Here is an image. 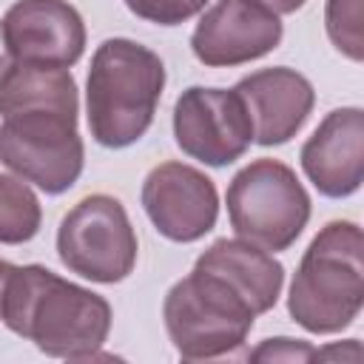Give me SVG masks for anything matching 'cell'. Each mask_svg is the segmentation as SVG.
<instances>
[{"instance_id": "obj_1", "label": "cell", "mask_w": 364, "mask_h": 364, "mask_svg": "<svg viewBox=\"0 0 364 364\" xmlns=\"http://www.w3.org/2000/svg\"><path fill=\"white\" fill-rule=\"evenodd\" d=\"M0 316L20 338L51 358H97L111 333V304L43 264L0 267Z\"/></svg>"}, {"instance_id": "obj_2", "label": "cell", "mask_w": 364, "mask_h": 364, "mask_svg": "<svg viewBox=\"0 0 364 364\" xmlns=\"http://www.w3.org/2000/svg\"><path fill=\"white\" fill-rule=\"evenodd\" d=\"M165 88V63L148 46L108 37L97 46L85 80L88 131L102 148H128L145 136Z\"/></svg>"}, {"instance_id": "obj_3", "label": "cell", "mask_w": 364, "mask_h": 364, "mask_svg": "<svg viewBox=\"0 0 364 364\" xmlns=\"http://www.w3.org/2000/svg\"><path fill=\"white\" fill-rule=\"evenodd\" d=\"M364 310V228L327 222L307 245L287 293L290 318L316 336L350 327Z\"/></svg>"}, {"instance_id": "obj_4", "label": "cell", "mask_w": 364, "mask_h": 364, "mask_svg": "<svg viewBox=\"0 0 364 364\" xmlns=\"http://www.w3.org/2000/svg\"><path fill=\"white\" fill-rule=\"evenodd\" d=\"M253 304L219 273L196 267L171 284L162 301L168 338L179 358L210 361L236 353L256 321Z\"/></svg>"}, {"instance_id": "obj_5", "label": "cell", "mask_w": 364, "mask_h": 364, "mask_svg": "<svg viewBox=\"0 0 364 364\" xmlns=\"http://www.w3.org/2000/svg\"><path fill=\"white\" fill-rule=\"evenodd\" d=\"M77 114L80 108L65 105H28L3 114L0 159L6 171L51 196L74 188L85 165Z\"/></svg>"}, {"instance_id": "obj_6", "label": "cell", "mask_w": 364, "mask_h": 364, "mask_svg": "<svg viewBox=\"0 0 364 364\" xmlns=\"http://www.w3.org/2000/svg\"><path fill=\"white\" fill-rule=\"evenodd\" d=\"M228 219L236 236L279 253L287 250L310 222V193L296 171L279 159H253L228 185Z\"/></svg>"}, {"instance_id": "obj_7", "label": "cell", "mask_w": 364, "mask_h": 364, "mask_svg": "<svg viewBox=\"0 0 364 364\" xmlns=\"http://www.w3.org/2000/svg\"><path fill=\"white\" fill-rule=\"evenodd\" d=\"M139 242L119 199L91 193L80 199L57 228V256L68 273L97 284H117L131 276Z\"/></svg>"}, {"instance_id": "obj_8", "label": "cell", "mask_w": 364, "mask_h": 364, "mask_svg": "<svg viewBox=\"0 0 364 364\" xmlns=\"http://www.w3.org/2000/svg\"><path fill=\"white\" fill-rule=\"evenodd\" d=\"M173 139L191 159L225 168L247 154L253 139V119L236 88L191 85L173 105Z\"/></svg>"}, {"instance_id": "obj_9", "label": "cell", "mask_w": 364, "mask_h": 364, "mask_svg": "<svg viewBox=\"0 0 364 364\" xmlns=\"http://www.w3.org/2000/svg\"><path fill=\"white\" fill-rule=\"evenodd\" d=\"M139 199L151 225L179 245L199 242L219 219V193L213 179L185 162H162L151 168Z\"/></svg>"}, {"instance_id": "obj_10", "label": "cell", "mask_w": 364, "mask_h": 364, "mask_svg": "<svg viewBox=\"0 0 364 364\" xmlns=\"http://www.w3.org/2000/svg\"><path fill=\"white\" fill-rule=\"evenodd\" d=\"M282 37V17L262 3L216 0L199 17L191 34V51L208 68H230L270 54Z\"/></svg>"}, {"instance_id": "obj_11", "label": "cell", "mask_w": 364, "mask_h": 364, "mask_svg": "<svg viewBox=\"0 0 364 364\" xmlns=\"http://www.w3.org/2000/svg\"><path fill=\"white\" fill-rule=\"evenodd\" d=\"M9 60L71 68L85 51L82 14L68 0H17L3 14Z\"/></svg>"}, {"instance_id": "obj_12", "label": "cell", "mask_w": 364, "mask_h": 364, "mask_svg": "<svg viewBox=\"0 0 364 364\" xmlns=\"http://www.w3.org/2000/svg\"><path fill=\"white\" fill-rule=\"evenodd\" d=\"M299 159L321 196H353L364 185V108H333L307 136Z\"/></svg>"}, {"instance_id": "obj_13", "label": "cell", "mask_w": 364, "mask_h": 364, "mask_svg": "<svg viewBox=\"0 0 364 364\" xmlns=\"http://www.w3.org/2000/svg\"><path fill=\"white\" fill-rule=\"evenodd\" d=\"M233 88L247 105L253 119V139L262 148L290 142L304 128L316 105L313 82L287 65L259 68L242 77Z\"/></svg>"}, {"instance_id": "obj_14", "label": "cell", "mask_w": 364, "mask_h": 364, "mask_svg": "<svg viewBox=\"0 0 364 364\" xmlns=\"http://www.w3.org/2000/svg\"><path fill=\"white\" fill-rule=\"evenodd\" d=\"M196 267L213 270L228 279L262 316L276 307L284 284V267L273 259L270 250L247 242V239H216L208 250L193 262Z\"/></svg>"}, {"instance_id": "obj_15", "label": "cell", "mask_w": 364, "mask_h": 364, "mask_svg": "<svg viewBox=\"0 0 364 364\" xmlns=\"http://www.w3.org/2000/svg\"><path fill=\"white\" fill-rule=\"evenodd\" d=\"M43 225V208L26 179L11 171L0 176V242L23 245L37 236Z\"/></svg>"}, {"instance_id": "obj_16", "label": "cell", "mask_w": 364, "mask_h": 364, "mask_svg": "<svg viewBox=\"0 0 364 364\" xmlns=\"http://www.w3.org/2000/svg\"><path fill=\"white\" fill-rule=\"evenodd\" d=\"M324 31L338 54L364 63V0H327Z\"/></svg>"}, {"instance_id": "obj_17", "label": "cell", "mask_w": 364, "mask_h": 364, "mask_svg": "<svg viewBox=\"0 0 364 364\" xmlns=\"http://www.w3.org/2000/svg\"><path fill=\"white\" fill-rule=\"evenodd\" d=\"M128 11L145 23L156 26H182L191 17L202 14L208 0H122Z\"/></svg>"}, {"instance_id": "obj_18", "label": "cell", "mask_w": 364, "mask_h": 364, "mask_svg": "<svg viewBox=\"0 0 364 364\" xmlns=\"http://www.w3.org/2000/svg\"><path fill=\"white\" fill-rule=\"evenodd\" d=\"M316 350L310 341H301V338H287V336H279V338H264L259 347H253L247 353L250 361H287V364H301V361H313L316 358Z\"/></svg>"}, {"instance_id": "obj_19", "label": "cell", "mask_w": 364, "mask_h": 364, "mask_svg": "<svg viewBox=\"0 0 364 364\" xmlns=\"http://www.w3.org/2000/svg\"><path fill=\"white\" fill-rule=\"evenodd\" d=\"M316 358H321V361H364V344L358 338L333 341L327 347H318Z\"/></svg>"}, {"instance_id": "obj_20", "label": "cell", "mask_w": 364, "mask_h": 364, "mask_svg": "<svg viewBox=\"0 0 364 364\" xmlns=\"http://www.w3.org/2000/svg\"><path fill=\"white\" fill-rule=\"evenodd\" d=\"M256 3H262L264 9H270V11H276V14L282 17V14H293V11H299L307 0H256Z\"/></svg>"}]
</instances>
